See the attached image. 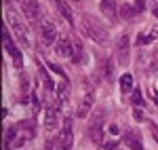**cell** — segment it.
<instances>
[{
	"label": "cell",
	"instance_id": "1",
	"mask_svg": "<svg viewBox=\"0 0 158 150\" xmlns=\"http://www.w3.org/2000/svg\"><path fill=\"white\" fill-rule=\"evenodd\" d=\"M80 30L85 32V36H89L93 42H97V45H108L110 40V34H108V28L99 21L97 17H93V15H82V21H80Z\"/></svg>",
	"mask_w": 158,
	"mask_h": 150
},
{
	"label": "cell",
	"instance_id": "2",
	"mask_svg": "<svg viewBox=\"0 0 158 150\" xmlns=\"http://www.w3.org/2000/svg\"><path fill=\"white\" fill-rule=\"evenodd\" d=\"M6 24L11 25V32L15 34V38H17L23 47H27V45H30V38H27V28H25V24L19 19V15L13 11V9H6Z\"/></svg>",
	"mask_w": 158,
	"mask_h": 150
},
{
	"label": "cell",
	"instance_id": "3",
	"mask_svg": "<svg viewBox=\"0 0 158 150\" xmlns=\"http://www.w3.org/2000/svg\"><path fill=\"white\" fill-rule=\"evenodd\" d=\"M38 36H40V45H42V47H51L55 40H59V36H57V28L51 24V21H42V24H40Z\"/></svg>",
	"mask_w": 158,
	"mask_h": 150
},
{
	"label": "cell",
	"instance_id": "4",
	"mask_svg": "<svg viewBox=\"0 0 158 150\" xmlns=\"http://www.w3.org/2000/svg\"><path fill=\"white\" fill-rule=\"evenodd\" d=\"M103 123H106V118H103L101 112L93 116V123L89 125V139L91 142L101 144V139H103Z\"/></svg>",
	"mask_w": 158,
	"mask_h": 150
},
{
	"label": "cell",
	"instance_id": "5",
	"mask_svg": "<svg viewBox=\"0 0 158 150\" xmlns=\"http://www.w3.org/2000/svg\"><path fill=\"white\" fill-rule=\"evenodd\" d=\"M129 49H131L129 34H120L118 40H116V59H118L120 66H127L129 63Z\"/></svg>",
	"mask_w": 158,
	"mask_h": 150
},
{
	"label": "cell",
	"instance_id": "6",
	"mask_svg": "<svg viewBox=\"0 0 158 150\" xmlns=\"http://www.w3.org/2000/svg\"><path fill=\"white\" fill-rule=\"evenodd\" d=\"M2 40H4V51L9 53L13 57V63H15V68H21L23 66V59H21V53H19V49L13 45L11 36H9V30L6 28H2Z\"/></svg>",
	"mask_w": 158,
	"mask_h": 150
},
{
	"label": "cell",
	"instance_id": "7",
	"mask_svg": "<svg viewBox=\"0 0 158 150\" xmlns=\"http://www.w3.org/2000/svg\"><path fill=\"white\" fill-rule=\"evenodd\" d=\"M23 15L27 17L30 24H40V15H42L40 2L38 0H23Z\"/></svg>",
	"mask_w": 158,
	"mask_h": 150
},
{
	"label": "cell",
	"instance_id": "8",
	"mask_svg": "<svg viewBox=\"0 0 158 150\" xmlns=\"http://www.w3.org/2000/svg\"><path fill=\"white\" fill-rule=\"evenodd\" d=\"M93 104H95V91H86L85 95H82V100L78 104V108H76V116L78 118H86L89 112H91V108H93Z\"/></svg>",
	"mask_w": 158,
	"mask_h": 150
},
{
	"label": "cell",
	"instance_id": "9",
	"mask_svg": "<svg viewBox=\"0 0 158 150\" xmlns=\"http://www.w3.org/2000/svg\"><path fill=\"white\" fill-rule=\"evenodd\" d=\"M57 106H59V104H47V108H44V129H47V131H55L57 125H59Z\"/></svg>",
	"mask_w": 158,
	"mask_h": 150
},
{
	"label": "cell",
	"instance_id": "10",
	"mask_svg": "<svg viewBox=\"0 0 158 150\" xmlns=\"http://www.w3.org/2000/svg\"><path fill=\"white\" fill-rule=\"evenodd\" d=\"M59 139L63 142V146L68 150H72V146H74V121H72V116H65L63 118V131H61Z\"/></svg>",
	"mask_w": 158,
	"mask_h": 150
},
{
	"label": "cell",
	"instance_id": "11",
	"mask_svg": "<svg viewBox=\"0 0 158 150\" xmlns=\"http://www.w3.org/2000/svg\"><path fill=\"white\" fill-rule=\"evenodd\" d=\"M124 144L129 146V150H143V142H141V133L137 129H129L124 133Z\"/></svg>",
	"mask_w": 158,
	"mask_h": 150
},
{
	"label": "cell",
	"instance_id": "12",
	"mask_svg": "<svg viewBox=\"0 0 158 150\" xmlns=\"http://www.w3.org/2000/svg\"><path fill=\"white\" fill-rule=\"evenodd\" d=\"M55 53H57L59 57H72V53H74V42H72L68 36H61L59 40H57V49H55Z\"/></svg>",
	"mask_w": 158,
	"mask_h": 150
},
{
	"label": "cell",
	"instance_id": "13",
	"mask_svg": "<svg viewBox=\"0 0 158 150\" xmlns=\"http://www.w3.org/2000/svg\"><path fill=\"white\" fill-rule=\"evenodd\" d=\"M55 6H57V11H59V15L68 21L70 25H74V13H72V9L65 4V0H51Z\"/></svg>",
	"mask_w": 158,
	"mask_h": 150
},
{
	"label": "cell",
	"instance_id": "14",
	"mask_svg": "<svg viewBox=\"0 0 158 150\" xmlns=\"http://www.w3.org/2000/svg\"><path fill=\"white\" fill-rule=\"evenodd\" d=\"M68 100H70V80H61L57 87V104L63 106Z\"/></svg>",
	"mask_w": 158,
	"mask_h": 150
},
{
	"label": "cell",
	"instance_id": "15",
	"mask_svg": "<svg viewBox=\"0 0 158 150\" xmlns=\"http://www.w3.org/2000/svg\"><path fill=\"white\" fill-rule=\"evenodd\" d=\"M99 11L103 13L108 19H114L116 17V0H101L99 2Z\"/></svg>",
	"mask_w": 158,
	"mask_h": 150
},
{
	"label": "cell",
	"instance_id": "16",
	"mask_svg": "<svg viewBox=\"0 0 158 150\" xmlns=\"http://www.w3.org/2000/svg\"><path fill=\"white\" fill-rule=\"evenodd\" d=\"M74 63H86V53H85V45L80 40L74 42V53H72Z\"/></svg>",
	"mask_w": 158,
	"mask_h": 150
},
{
	"label": "cell",
	"instance_id": "17",
	"mask_svg": "<svg viewBox=\"0 0 158 150\" xmlns=\"http://www.w3.org/2000/svg\"><path fill=\"white\" fill-rule=\"evenodd\" d=\"M135 15H137V13H135L133 4H129V2H127V4H122V6H120V17L124 19V21H131V19H135Z\"/></svg>",
	"mask_w": 158,
	"mask_h": 150
},
{
	"label": "cell",
	"instance_id": "18",
	"mask_svg": "<svg viewBox=\"0 0 158 150\" xmlns=\"http://www.w3.org/2000/svg\"><path fill=\"white\" fill-rule=\"evenodd\" d=\"M133 89V76L131 74H122L120 76V91L122 93H129Z\"/></svg>",
	"mask_w": 158,
	"mask_h": 150
},
{
	"label": "cell",
	"instance_id": "19",
	"mask_svg": "<svg viewBox=\"0 0 158 150\" xmlns=\"http://www.w3.org/2000/svg\"><path fill=\"white\" fill-rule=\"evenodd\" d=\"M30 101H32V112L36 114L38 110H40V100H38V93H36V89L32 91V95H30Z\"/></svg>",
	"mask_w": 158,
	"mask_h": 150
},
{
	"label": "cell",
	"instance_id": "20",
	"mask_svg": "<svg viewBox=\"0 0 158 150\" xmlns=\"http://www.w3.org/2000/svg\"><path fill=\"white\" fill-rule=\"evenodd\" d=\"M47 148H49V150H68L65 146H63V142H61V139H53V142H49V144H47Z\"/></svg>",
	"mask_w": 158,
	"mask_h": 150
},
{
	"label": "cell",
	"instance_id": "21",
	"mask_svg": "<svg viewBox=\"0 0 158 150\" xmlns=\"http://www.w3.org/2000/svg\"><path fill=\"white\" fill-rule=\"evenodd\" d=\"M146 2H148V0H135V2H133V9H135V13H137V15L146 11Z\"/></svg>",
	"mask_w": 158,
	"mask_h": 150
},
{
	"label": "cell",
	"instance_id": "22",
	"mask_svg": "<svg viewBox=\"0 0 158 150\" xmlns=\"http://www.w3.org/2000/svg\"><path fill=\"white\" fill-rule=\"evenodd\" d=\"M131 101H133L135 106H141V101H143V100H141V91H139V89H135V91H133V100H131Z\"/></svg>",
	"mask_w": 158,
	"mask_h": 150
},
{
	"label": "cell",
	"instance_id": "23",
	"mask_svg": "<svg viewBox=\"0 0 158 150\" xmlns=\"http://www.w3.org/2000/svg\"><path fill=\"white\" fill-rule=\"evenodd\" d=\"M49 66H51V70H53V72H57V74H59L61 78H63V80H68V76H65V72L61 70L59 66H55V63H49Z\"/></svg>",
	"mask_w": 158,
	"mask_h": 150
},
{
	"label": "cell",
	"instance_id": "24",
	"mask_svg": "<svg viewBox=\"0 0 158 150\" xmlns=\"http://www.w3.org/2000/svg\"><path fill=\"white\" fill-rule=\"evenodd\" d=\"M150 131H152V135H154V139L158 142V125H154V123H150Z\"/></svg>",
	"mask_w": 158,
	"mask_h": 150
},
{
	"label": "cell",
	"instance_id": "25",
	"mask_svg": "<svg viewBox=\"0 0 158 150\" xmlns=\"http://www.w3.org/2000/svg\"><path fill=\"white\" fill-rule=\"evenodd\" d=\"M106 76H108L110 80H112V76H114V68H112V62H108V70H106Z\"/></svg>",
	"mask_w": 158,
	"mask_h": 150
},
{
	"label": "cell",
	"instance_id": "26",
	"mask_svg": "<svg viewBox=\"0 0 158 150\" xmlns=\"http://www.w3.org/2000/svg\"><path fill=\"white\" fill-rule=\"evenodd\" d=\"M135 121H139V123L143 121V112H141L139 108H135Z\"/></svg>",
	"mask_w": 158,
	"mask_h": 150
},
{
	"label": "cell",
	"instance_id": "27",
	"mask_svg": "<svg viewBox=\"0 0 158 150\" xmlns=\"http://www.w3.org/2000/svg\"><path fill=\"white\" fill-rule=\"evenodd\" d=\"M116 146H118V142H114V139L106 144V148H108V150H116Z\"/></svg>",
	"mask_w": 158,
	"mask_h": 150
},
{
	"label": "cell",
	"instance_id": "28",
	"mask_svg": "<svg viewBox=\"0 0 158 150\" xmlns=\"http://www.w3.org/2000/svg\"><path fill=\"white\" fill-rule=\"evenodd\" d=\"M152 13H154V17H158V2L154 4V6H152Z\"/></svg>",
	"mask_w": 158,
	"mask_h": 150
},
{
	"label": "cell",
	"instance_id": "29",
	"mask_svg": "<svg viewBox=\"0 0 158 150\" xmlns=\"http://www.w3.org/2000/svg\"><path fill=\"white\" fill-rule=\"evenodd\" d=\"M154 100H156V104H158V91H154Z\"/></svg>",
	"mask_w": 158,
	"mask_h": 150
}]
</instances>
